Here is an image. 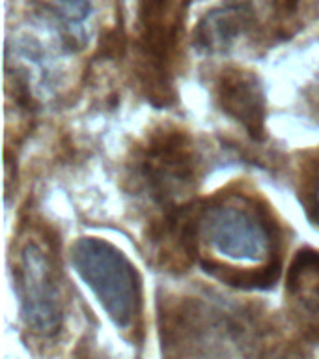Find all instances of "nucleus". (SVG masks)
<instances>
[{"label":"nucleus","mask_w":319,"mask_h":359,"mask_svg":"<svg viewBox=\"0 0 319 359\" xmlns=\"http://www.w3.org/2000/svg\"><path fill=\"white\" fill-rule=\"evenodd\" d=\"M161 335L162 348L173 346L179 355L185 348H190L189 355H198L201 346H207L206 355H211L209 344H245L254 339L256 327L245 314L234 316L198 299H181L161 313Z\"/></svg>","instance_id":"nucleus-5"},{"label":"nucleus","mask_w":319,"mask_h":359,"mask_svg":"<svg viewBox=\"0 0 319 359\" xmlns=\"http://www.w3.org/2000/svg\"><path fill=\"white\" fill-rule=\"evenodd\" d=\"M133 170L151 201L178 206L200 178V156L189 135L176 128H159L134 150Z\"/></svg>","instance_id":"nucleus-3"},{"label":"nucleus","mask_w":319,"mask_h":359,"mask_svg":"<svg viewBox=\"0 0 319 359\" xmlns=\"http://www.w3.org/2000/svg\"><path fill=\"white\" fill-rule=\"evenodd\" d=\"M71 262L118 330H136L142 318V279L131 260L108 241L80 238L71 247Z\"/></svg>","instance_id":"nucleus-2"},{"label":"nucleus","mask_w":319,"mask_h":359,"mask_svg":"<svg viewBox=\"0 0 319 359\" xmlns=\"http://www.w3.org/2000/svg\"><path fill=\"white\" fill-rule=\"evenodd\" d=\"M43 2L45 10H49L58 21L66 27L67 38L75 43L80 38V28L92 13V2L90 0H39Z\"/></svg>","instance_id":"nucleus-10"},{"label":"nucleus","mask_w":319,"mask_h":359,"mask_svg":"<svg viewBox=\"0 0 319 359\" xmlns=\"http://www.w3.org/2000/svg\"><path fill=\"white\" fill-rule=\"evenodd\" d=\"M256 27L248 4H226L207 13L194 30V45L201 53H222L234 47Z\"/></svg>","instance_id":"nucleus-9"},{"label":"nucleus","mask_w":319,"mask_h":359,"mask_svg":"<svg viewBox=\"0 0 319 359\" xmlns=\"http://www.w3.org/2000/svg\"><path fill=\"white\" fill-rule=\"evenodd\" d=\"M215 100L220 111L239 122L254 140L265 135V94L256 73L226 67L215 81Z\"/></svg>","instance_id":"nucleus-7"},{"label":"nucleus","mask_w":319,"mask_h":359,"mask_svg":"<svg viewBox=\"0 0 319 359\" xmlns=\"http://www.w3.org/2000/svg\"><path fill=\"white\" fill-rule=\"evenodd\" d=\"M285 296L302 333L319 341V251L297 252L285 279Z\"/></svg>","instance_id":"nucleus-8"},{"label":"nucleus","mask_w":319,"mask_h":359,"mask_svg":"<svg viewBox=\"0 0 319 359\" xmlns=\"http://www.w3.org/2000/svg\"><path fill=\"white\" fill-rule=\"evenodd\" d=\"M13 283L28 330L39 337H55L64 322L58 264L49 247L24 240L13 266Z\"/></svg>","instance_id":"nucleus-4"},{"label":"nucleus","mask_w":319,"mask_h":359,"mask_svg":"<svg viewBox=\"0 0 319 359\" xmlns=\"http://www.w3.org/2000/svg\"><path fill=\"white\" fill-rule=\"evenodd\" d=\"M312 221L319 226V178L316 184V191L312 196Z\"/></svg>","instance_id":"nucleus-11"},{"label":"nucleus","mask_w":319,"mask_h":359,"mask_svg":"<svg viewBox=\"0 0 319 359\" xmlns=\"http://www.w3.org/2000/svg\"><path fill=\"white\" fill-rule=\"evenodd\" d=\"M178 0H139V72L151 97L166 101L170 72L179 39Z\"/></svg>","instance_id":"nucleus-6"},{"label":"nucleus","mask_w":319,"mask_h":359,"mask_svg":"<svg viewBox=\"0 0 319 359\" xmlns=\"http://www.w3.org/2000/svg\"><path fill=\"white\" fill-rule=\"evenodd\" d=\"M198 241L235 262L280 264V229L263 204L246 195L198 204Z\"/></svg>","instance_id":"nucleus-1"}]
</instances>
